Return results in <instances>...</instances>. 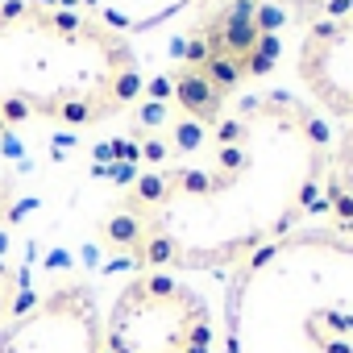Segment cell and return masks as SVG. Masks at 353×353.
<instances>
[{
	"label": "cell",
	"instance_id": "cell-1",
	"mask_svg": "<svg viewBox=\"0 0 353 353\" xmlns=\"http://www.w3.org/2000/svg\"><path fill=\"white\" fill-rule=\"evenodd\" d=\"M324 125L291 96H250L221 121L200 162L150 174L100 225V237L141 262L221 266L283 237L320 192Z\"/></svg>",
	"mask_w": 353,
	"mask_h": 353
},
{
	"label": "cell",
	"instance_id": "cell-2",
	"mask_svg": "<svg viewBox=\"0 0 353 353\" xmlns=\"http://www.w3.org/2000/svg\"><path fill=\"white\" fill-rule=\"evenodd\" d=\"M141 92L129 38L88 13L13 0L0 9V125H96Z\"/></svg>",
	"mask_w": 353,
	"mask_h": 353
},
{
	"label": "cell",
	"instance_id": "cell-3",
	"mask_svg": "<svg viewBox=\"0 0 353 353\" xmlns=\"http://www.w3.org/2000/svg\"><path fill=\"white\" fill-rule=\"evenodd\" d=\"M233 353H353V241L291 233L258 250L229 295Z\"/></svg>",
	"mask_w": 353,
	"mask_h": 353
},
{
	"label": "cell",
	"instance_id": "cell-4",
	"mask_svg": "<svg viewBox=\"0 0 353 353\" xmlns=\"http://www.w3.org/2000/svg\"><path fill=\"white\" fill-rule=\"evenodd\" d=\"M262 0H225V5L200 21L188 63L174 71V104L200 129L221 125L229 96L274 63V38L262 26Z\"/></svg>",
	"mask_w": 353,
	"mask_h": 353
},
{
	"label": "cell",
	"instance_id": "cell-5",
	"mask_svg": "<svg viewBox=\"0 0 353 353\" xmlns=\"http://www.w3.org/2000/svg\"><path fill=\"white\" fill-rule=\"evenodd\" d=\"M208 303L166 270L129 279L104 320V353H208Z\"/></svg>",
	"mask_w": 353,
	"mask_h": 353
},
{
	"label": "cell",
	"instance_id": "cell-6",
	"mask_svg": "<svg viewBox=\"0 0 353 353\" xmlns=\"http://www.w3.org/2000/svg\"><path fill=\"white\" fill-rule=\"evenodd\" d=\"M0 353H104V320L88 283H63L0 328Z\"/></svg>",
	"mask_w": 353,
	"mask_h": 353
},
{
	"label": "cell",
	"instance_id": "cell-7",
	"mask_svg": "<svg viewBox=\"0 0 353 353\" xmlns=\"http://www.w3.org/2000/svg\"><path fill=\"white\" fill-rule=\"evenodd\" d=\"M303 92L336 121H353V13L312 21L295 50Z\"/></svg>",
	"mask_w": 353,
	"mask_h": 353
},
{
	"label": "cell",
	"instance_id": "cell-8",
	"mask_svg": "<svg viewBox=\"0 0 353 353\" xmlns=\"http://www.w3.org/2000/svg\"><path fill=\"white\" fill-rule=\"evenodd\" d=\"M79 5L92 21L129 38V34H145V30L162 26L166 17L183 13L192 0H79Z\"/></svg>",
	"mask_w": 353,
	"mask_h": 353
},
{
	"label": "cell",
	"instance_id": "cell-9",
	"mask_svg": "<svg viewBox=\"0 0 353 353\" xmlns=\"http://www.w3.org/2000/svg\"><path fill=\"white\" fill-rule=\"evenodd\" d=\"M324 200L332 212L336 233H353V125L341 133V141L328 150L324 166Z\"/></svg>",
	"mask_w": 353,
	"mask_h": 353
},
{
	"label": "cell",
	"instance_id": "cell-10",
	"mask_svg": "<svg viewBox=\"0 0 353 353\" xmlns=\"http://www.w3.org/2000/svg\"><path fill=\"white\" fill-rule=\"evenodd\" d=\"M266 9H279V13H291L299 21H324V17H345L353 13V0H262Z\"/></svg>",
	"mask_w": 353,
	"mask_h": 353
},
{
	"label": "cell",
	"instance_id": "cell-11",
	"mask_svg": "<svg viewBox=\"0 0 353 353\" xmlns=\"http://www.w3.org/2000/svg\"><path fill=\"white\" fill-rule=\"evenodd\" d=\"M13 299H17V274H13V266L0 262V312H9Z\"/></svg>",
	"mask_w": 353,
	"mask_h": 353
}]
</instances>
